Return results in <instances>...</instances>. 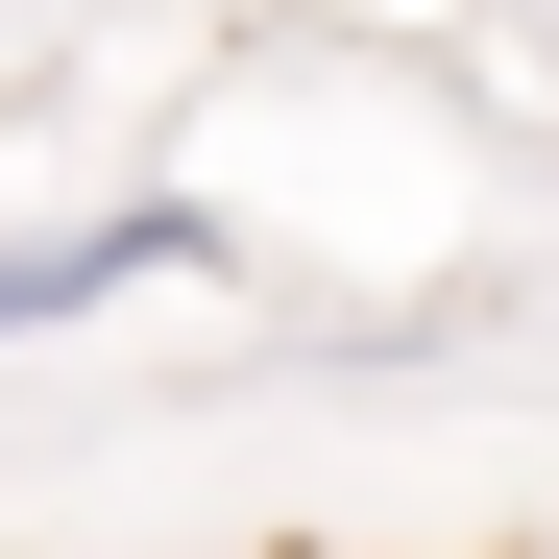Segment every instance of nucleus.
<instances>
[{
	"mask_svg": "<svg viewBox=\"0 0 559 559\" xmlns=\"http://www.w3.org/2000/svg\"><path fill=\"white\" fill-rule=\"evenodd\" d=\"M146 267H219V219H195V195H122V219H73V243H0V341H49V317L146 293Z\"/></svg>",
	"mask_w": 559,
	"mask_h": 559,
	"instance_id": "f257e3e1",
	"label": "nucleus"
}]
</instances>
